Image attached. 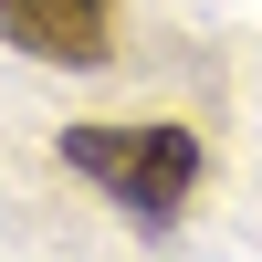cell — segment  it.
I'll return each mask as SVG.
<instances>
[{
  "instance_id": "1",
  "label": "cell",
  "mask_w": 262,
  "mask_h": 262,
  "mask_svg": "<svg viewBox=\"0 0 262 262\" xmlns=\"http://www.w3.org/2000/svg\"><path fill=\"white\" fill-rule=\"evenodd\" d=\"M63 168L95 179L126 221H179L200 189V137L189 126H63Z\"/></svg>"
},
{
  "instance_id": "2",
  "label": "cell",
  "mask_w": 262,
  "mask_h": 262,
  "mask_svg": "<svg viewBox=\"0 0 262 262\" xmlns=\"http://www.w3.org/2000/svg\"><path fill=\"white\" fill-rule=\"evenodd\" d=\"M11 42L32 63H105L116 53V0H0Z\"/></svg>"
}]
</instances>
